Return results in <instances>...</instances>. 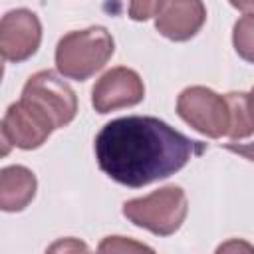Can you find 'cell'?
<instances>
[{"label": "cell", "mask_w": 254, "mask_h": 254, "mask_svg": "<svg viewBox=\"0 0 254 254\" xmlns=\"http://www.w3.org/2000/svg\"><path fill=\"white\" fill-rule=\"evenodd\" d=\"M99 169L119 185L139 189L181 171L204 151L169 123L149 115H127L101 127L95 137Z\"/></svg>", "instance_id": "1"}, {"label": "cell", "mask_w": 254, "mask_h": 254, "mask_svg": "<svg viewBox=\"0 0 254 254\" xmlns=\"http://www.w3.org/2000/svg\"><path fill=\"white\" fill-rule=\"evenodd\" d=\"M115 52V42L103 26L67 32L56 46V67L64 77L85 81L99 71Z\"/></svg>", "instance_id": "2"}, {"label": "cell", "mask_w": 254, "mask_h": 254, "mask_svg": "<svg viewBox=\"0 0 254 254\" xmlns=\"http://www.w3.org/2000/svg\"><path fill=\"white\" fill-rule=\"evenodd\" d=\"M187 212V194L181 187L175 185L157 189L147 196L131 198L123 204V214L127 220L157 236L175 234L183 226Z\"/></svg>", "instance_id": "3"}, {"label": "cell", "mask_w": 254, "mask_h": 254, "mask_svg": "<svg viewBox=\"0 0 254 254\" xmlns=\"http://www.w3.org/2000/svg\"><path fill=\"white\" fill-rule=\"evenodd\" d=\"M177 113L194 131L210 139L226 135L230 127L226 97L204 85H190L183 89L177 97Z\"/></svg>", "instance_id": "4"}, {"label": "cell", "mask_w": 254, "mask_h": 254, "mask_svg": "<svg viewBox=\"0 0 254 254\" xmlns=\"http://www.w3.org/2000/svg\"><path fill=\"white\" fill-rule=\"evenodd\" d=\"M22 99L40 107L54 121L56 129L69 125L77 113L75 91L50 69H42L28 77L22 89Z\"/></svg>", "instance_id": "5"}, {"label": "cell", "mask_w": 254, "mask_h": 254, "mask_svg": "<svg viewBox=\"0 0 254 254\" xmlns=\"http://www.w3.org/2000/svg\"><path fill=\"white\" fill-rule=\"evenodd\" d=\"M54 129V121L40 107L20 97V101L6 109L2 119V155L8 153L10 145L24 151L38 149L48 141Z\"/></svg>", "instance_id": "6"}, {"label": "cell", "mask_w": 254, "mask_h": 254, "mask_svg": "<svg viewBox=\"0 0 254 254\" xmlns=\"http://www.w3.org/2000/svg\"><path fill=\"white\" fill-rule=\"evenodd\" d=\"M42 42L40 18L28 8H16L2 16L0 52L6 62H24L32 58Z\"/></svg>", "instance_id": "7"}, {"label": "cell", "mask_w": 254, "mask_h": 254, "mask_svg": "<svg viewBox=\"0 0 254 254\" xmlns=\"http://www.w3.org/2000/svg\"><path fill=\"white\" fill-rule=\"evenodd\" d=\"M145 97L141 75L131 67H111L91 89V105L97 113H109L121 107H133Z\"/></svg>", "instance_id": "8"}, {"label": "cell", "mask_w": 254, "mask_h": 254, "mask_svg": "<svg viewBox=\"0 0 254 254\" xmlns=\"http://www.w3.org/2000/svg\"><path fill=\"white\" fill-rule=\"evenodd\" d=\"M206 20L202 0H163L155 14V28L173 42H187L198 34Z\"/></svg>", "instance_id": "9"}, {"label": "cell", "mask_w": 254, "mask_h": 254, "mask_svg": "<svg viewBox=\"0 0 254 254\" xmlns=\"http://www.w3.org/2000/svg\"><path fill=\"white\" fill-rule=\"evenodd\" d=\"M36 175L22 165H10L0 171V208L4 212L24 210L36 196Z\"/></svg>", "instance_id": "10"}, {"label": "cell", "mask_w": 254, "mask_h": 254, "mask_svg": "<svg viewBox=\"0 0 254 254\" xmlns=\"http://www.w3.org/2000/svg\"><path fill=\"white\" fill-rule=\"evenodd\" d=\"M230 111V127L228 137L232 141L246 139L254 135V97L244 91H230L224 95Z\"/></svg>", "instance_id": "11"}, {"label": "cell", "mask_w": 254, "mask_h": 254, "mask_svg": "<svg viewBox=\"0 0 254 254\" xmlns=\"http://www.w3.org/2000/svg\"><path fill=\"white\" fill-rule=\"evenodd\" d=\"M232 44L244 62L254 64V14H246L236 20L232 28Z\"/></svg>", "instance_id": "12"}, {"label": "cell", "mask_w": 254, "mask_h": 254, "mask_svg": "<svg viewBox=\"0 0 254 254\" xmlns=\"http://www.w3.org/2000/svg\"><path fill=\"white\" fill-rule=\"evenodd\" d=\"M97 250L99 252H141V250L151 252L153 248H149V246H145L141 242H135V240H127L123 236H107L99 244Z\"/></svg>", "instance_id": "13"}, {"label": "cell", "mask_w": 254, "mask_h": 254, "mask_svg": "<svg viewBox=\"0 0 254 254\" xmlns=\"http://www.w3.org/2000/svg\"><path fill=\"white\" fill-rule=\"evenodd\" d=\"M163 0H129V18L135 22H145L155 16Z\"/></svg>", "instance_id": "14"}, {"label": "cell", "mask_w": 254, "mask_h": 254, "mask_svg": "<svg viewBox=\"0 0 254 254\" xmlns=\"http://www.w3.org/2000/svg\"><path fill=\"white\" fill-rule=\"evenodd\" d=\"M224 149L254 163V143H226Z\"/></svg>", "instance_id": "15"}, {"label": "cell", "mask_w": 254, "mask_h": 254, "mask_svg": "<svg viewBox=\"0 0 254 254\" xmlns=\"http://www.w3.org/2000/svg\"><path fill=\"white\" fill-rule=\"evenodd\" d=\"M236 10L246 12V14H254V0H228Z\"/></svg>", "instance_id": "16"}, {"label": "cell", "mask_w": 254, "mask_h": 254, "mask_svg": "<svg viewBox=\"0 0 254 254\" xmlns=\"http://www.w3.org/2000/svg\"><path fill=\"white\" fill-rule=\"evenodd\" d=\"M58 248H64V250H67V248H75V250H87L83 244H79V242H73V240H69L67 244H64V242H60V244H54L50 250H58Z\"/></svg>", "instance_id": "17"}, {"label": "cell", "mask_w": 254, "mask_h": 254, "mask_svg": "<svg viewBox=\"0 0 254 254\" xmlns=\"http://www.w3.org/2000/svg\"><path fill=\"white\" fill-rule=\"evenodd\" d=\"M250 93H252V97H254V87H252V91H250Z\"/></svg>", "instance_id": "18"}]
</instances>
